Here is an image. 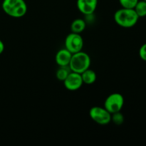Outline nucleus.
Instances as JSON below:
<instances>
[{"instance_id":"a211bd4d","label":"nucleus","mask_w":146,"mask_h":146,"mask_svg":"<svg viewBox=\"0 0 146 146\" xmlns=\"http://www.w3.org/2000/svg\"><path fill=\"white\" fill-rule=\"evenodd\" d=\"M144 1H146V0H144Z\"/></svg>"},{"instance_id":"39448f33","label":"nucleus","mask_w":146,"mask_h":146,"mask_svg":"<svg viewBox=\"0 0 146 146\" xmlns=\"http://www.w3.org/2000/svg\"><path fill=\"white\" fill-rule=\"evenodd\" d=\"M124 106V98L119 93L111 94L104 101V108L111 114L122 110Z\"/></svg>"},{"instance_id":"ddd939ff","label":"nucleus","mask_w":146,"mask_h":146,"mask_svg":"<svg viewBox=\"0 0 146 146\" xmlns=\"http://www.w3.org/2000/svg\"><path fill=\"white\" fill-rule=\"evenodd\" d=\"M134 10L139 18L146 17V1L144 0L138 1L134 7Z\"/></svg>"},{"instance_id":"7ed1b4c3","label":"nucleus","mask_w":146,"mask_h":146,"mask_svg":"<svg viewBox=\"0 0 146 146\" xmlns=\"http://www.w3.org/2000/svg\"><path fill=\"white\" fill-rule=\"evenodd\" d=\"M91 64V60L90 56L87 53L81 51L72 54L68 66L71 71L81 74L90 68Z\"/></svg>"},{"instance_id":"f03ea898","label":"nucleus","mask_w":146,"mask_h":146,"mask_svg":"<svg viewBox=\"0 0 146 146\" xmlns=\"http://www.w3.org/2000/svg\"><path fill=\"white\" fill-rule=\"evenodd\" d=\"M3 11L13 18H21L27 12V4L24 0H3Z\"/></svg>"},{"instance_id":"f3484780","label":"nucleus","mask_w":146,"mask_h":146,"mask_svg":"<svg viewBox=\"0 0 146 146\" xmlns=\"http://www.w3.org/2000/svg\"><path fill=\"white\" fill-rule=\"evenodd\" d=\"M4 48H5V46H4V42L0 39V54H1L3 52H4Z\"/></svg>"},{"instance_id":"9d476101","label":"nucleus","mask_w":146,"mask_h":146,"mask_svg":"<svg viewBox=\"0 0 146 146\" xmlns=\"http://www.w3.org/2000/svg\"><path fill=\"white\" fill-rule=\"evenodd\" d=\"M81 78H82L83 83L86 85H91L94 84L96 81L97 75L94 70L91 68H88L84 71L82 74H81Z\"/></svg>"},{"instance_id":"f8f14e48","label":"nucleus","mask_w":146,"mask_h":146,"mask_svg":"<svg viewBox=\"0 0 146 146\" xmlns=\"http://www.w3.org/2000/svg\"><path fill=\"white\" fill-rule=\"evenodd\" d=\"M71 72V70L70 69L68 66H59V68L57 69L56 72V76L58 80L64 81Z\"/></svg>"},{"instance_id":"423d86ee","label":"nucleus","mask_w":146,"mask_h":146,"mask_svg":"<svg viewBox=\"0 0 146 146\" xmlns=\"http://www.w3.org/2000/svg\"><path fill=\"white\" fill-rule=\"evenodd\" d=\"M64 45L65 48L71 54H75L82 51L84 45V39L81 34L71 32L66 37Z\"/></svg>"},{"instance_id":"6e6552de","label":"nucleus","mask_w":146,"mask_h":146,"mask_svg":"<svg viewBox=\"0 0 146 146\" xmlns=\"http://www.w3.org/2000/svg\"><path fill=\"white\" fill-rule=\"evenodd\" d=\"M76 6L78 11L86 16L95 12L98 6V0H77Z\"/></svg>"},{"instance_id":"f257e3e1","label":"nucleus","mask_w":146,"mask_h":146,"mask_svg":"<svg viewBox=\"0 0 146 146\" xmlns=\"http://www.w3.org/2000/svg\"><path fill=\"white\" fill-rule=\"evenodd\" d=\"M139 17L134 9L121 8L114 14L115 22L123 28H131L138 23Z\"/></svg>"},{"instance_id":"20e7f679","label":"nucleus","mask_w":146,"mask_h":146,"mask_svg":"<svg viewBox=\"0 0 146 146\" xmlns=\"http://www.w3.org/2000/svg\"><path fill=\"white\" fill-rule=\"evenodd\" d=\"M89 115L91 119L98 125H106L111 122V113L104 107H92L89 111Z\"/></svg>"},{"instance_id":"0eeeda50","label":"nucleus","mask_w":146,"mask_h":146,"mask_svg":"<svg viewBox=\"0 0 146 146\" xmlns=\"http://www.w3.org/2000/svg\"><path fill=\"white\" fill-rule=\"evenodd\" d=\"M63 82L65 88L71 91H75L80 89L84 84L81 74L74 71H71Z\"/></svg>"},{"instance_id":"9b49d317","label":"nucleus","mask_w":146,"mask_h":146,"mask_svg":"<svg viewBox=\"0 0 146 146\" xmlns=\"http://www.w3.org/2000/svg\"><path fill=\"white\" fill-rule=\"evenodd\" d=\"M86 27V22L83 19H76L72 21L71 24V32L76 33V34H81Z\"/></svg>"},{"instance_id":"dca6fc26","label":"nucleus","mask_w":146,"mask_h":146,"mask_svg":"<svg viewBox=\"0 0 146 146\" xmlns=\"http://www.w3.org/2000/svg\"><path fill=\"white\" fill-rule=\"evenodd\" d=\"M139 56L143 61H146V43L143 44L139 49Z\"/></svg>"},{"instance_id":"1a4fd4ad","label":"nucleus","mask_w":146,"mask_h":146,"mask_svg":"<svg viewBox=\"0 0 146 146\" xmlns=\"http://www.w3.org/2000/svg\"><path fill=\"white\" fill-rule=\"evenodd\" d=\"M72 54L66 48H61L56 53L55 61L58 66H68L71 59Z\"/></svg>"},{"instance_id":"4468645a","label":"nucleus","mask_w":146,"mask_h":146,"mask_svg":"<svg viewBox=\"0 0 146 146\" xmlns=\"http://www.w3.org/2000/svg\"><path fill=\"white\" fill-rule=\"evenodd\" d=\"M124 115L121 113V111L113 113L111 114V121L115 125H121L124 122Z\"/></svg>"},{"instance_id":"2eb2a0df","label":"nucleus","mask_w":146,"mask_h":146,"mask_svg":"<svg viewBox=\"0 0 146 146\" xmlns=\"http://www.w3.org/2000/svg\"><path fill=\"white\" fill-rule=\"evenodd\" d=\"M122 8L134 9L139 0H118Z\"/></svg>"}]
</instances>
